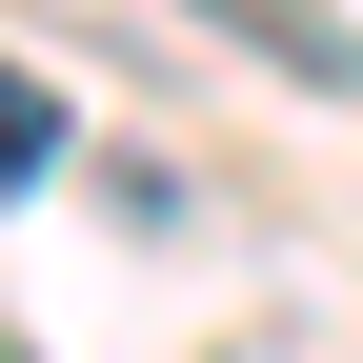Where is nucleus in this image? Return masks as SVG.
<instances>
[{"mask_svg":"<svg viewBox=\"0 0 363 363\" xmlns=\"http://www.w3.org/2000/svg\"><path fill=\"white\" fill-rule=\"evenodd\" d=\"M40 162H61V81H40V61H0V202H21Z\"/></svg>","mask_w":363,"mask_h":363,"instance_id":"nucleus-2","label":"nucleus"},{"mask_svg":"<svg viewBox=\"0 0 363 363\" xmlns=\"http://www.w3.org/2000/svg\"><path fill=\"white\" fill-rule=\"evenodd\" d=\"M182 21H222L242 61H283L303 101H363V21H343V0H182Z\"/></svg>","mask_w":363,"mask_h":363,"instance_id":"nucleus-1","label":"nucleus"}]
</instances>
